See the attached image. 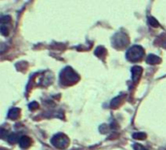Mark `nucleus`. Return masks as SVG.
I'll list each match as a JSON object with an SVG mask.
<instances>
[{
  "label": "nucleus",
  "instance_id": "nucleus-15",
  "mask_svg": "<svg viewBox=\"0 0 166 150\" xmlns=\"http://www.w3.org/2000/svg\"><path fill=\"white\" fill-rule=\"evenodd\" d=\"M133 146H134V149H135V150H148V149H146V148L143 147L142 145L138 144V143H135V144H134Z\"/></svg>",
  "mask_w": 166,
  "mask_h": 150
},
{
  "label": "nucleus",
  "instance_id": "nucleus-16",
  "mask_svg": "<svg viewBox=\"0 0 166 150\" xmlns=\"http://www.w3.org/2000/svg\"><path fill=\"white\" fill-rule=\"evenodd\" d=\"M0 150H5L4 148H1V149H0Z\"/></svg>",
  "mask_w": 166,
  "mask_h": 150
},
{
  "label": "nucleus",
  "instance_id": "nucleus-6",
  "mask_svg": "<svg viewBox=\"0 0 166 150\" xmlns=\"http://www.w3.org/2000/svg\"><path fill=\"white\" fill-rule=\"evenodd\" d=\"M20 145H21V148L27 149L31 145V139L28 138V136H21V139H20Z\"/></svg>",
  "mask_w": 166,
  "mask_h": 150
},
{
  "label": "nucleus",
  "instance_id": "nucleus-9",
  "mask_svg": "<svg viewBox=\"0 0 166 150\" xmlns=\"http://www.w3.org/2000/svg\"><path fill=\"white\" fill-rule=\"evenodd\" d=\"M106 49H105L104 47H98L96 50H95V55L97 57H99V58H102V57H104L106 55Z\"/></svg>",
  "mask_w": 166,
  "mask_h": 150
},
{
  "label": "nucleus",
  "instance_id": "nucleus-1",
  "mask_svg": "<svg viewBox=\"0 0 166 150\" xmlns=\"http://www.w3.org/2000/svg\"><path fill=\"white\" fill-rule=\"evenodd\" d=\"M60 80L64 85H70L79 80V75L70 67L64 68L60 73Z\"/></svg>",
  "mask_w": 166,
  "mask_h": 150
},
{
  "label": "nucleus",
  "instance_id": "nucleus-3",
  "mask_svg": "<svg viewBox=\"0 0 166 150\" xmlns=\"http://www.w3.org/2000/svg\"><path fill=\"white\" fill-rule=\"evenodd\" d=\"M52 144L58 149L66 148L69 145V139L63 133H57L52 139Z\"/></svg>",
  "mask_w": 166,
  "mask_h": 150
},
{
  "label": "nucleus",
  "instance_id": "nucleus-14",
  "mask_svg": "<svg viewBox=\"0 0 166 150\" xmlns=\"http://www.w3.org/2000/svg\"><path fill=\"white\" fill-rule=\"evenodd\" d=\"M38 107H39V104H38L36 101H33V103H31L29 104V108H30V109H32V110L37 109Z\"/></svg>",
  "mask_w": 166,
  "mask_h": 150
},
{
  "label": "nucleus",
  "instance_id": "nucleus-13",
  "mask_svg": "<svg viewBox=\"0 0 166 150\" xmlns=\"http://www.w3.org/2000/svg\"><path fill=\"white\" fill-rule=\"evenodd\" d=\"M1 33L3 35H8L9 34V29H8V27H6V25L4 24H1Z\"/></svg>",
  "mask_w": 166,
  "mask_h": 150
},
{
  "label": "nucleus",
  "instance_id": "nucleus-8",
  "mask_svg": "<svg viewBox=\"0 0 166 150\" xmlns=\"http://www.w3.org/2000/svg\"><path fill=\"white\" fill-rule=\"evenodd\" d=\"M20 114H21V111L19 108H12V109L9 111V118L12 120L18 119V118L20 117Z\"/></svg>",
  "mask_w": 166,
  "mask_h": 150
},
{
  "label": "nucleus",
  "instance_id": "nucleus-5",
  "mask_svg": "<svg viewBox=\"0 0 166 150\" xmlns=\"http://www.w3.org/2000/svg\"><path fill=\"white\" fill-rule=\"evenodd\" d=\"M131 73H132V80L134 83H137L138 80L140 79V76H141L142 73V68L140 66H134L131 69Z\"/></svg>",
  "mask_w": 166,
  "mask_h": 150
},
{
  "label": "nucleus",
  "instance_id": "nucleus-4",
  "mask_svg": "<svg viewBox=\"0 0 166 150\" xmlns=\"http://www.w3.org/2000/svg\"><path fill=\"white\" fill-rule=\"evenodd\" d=\"M128 44V38L124 33L119 32L117 33L113 38V45L116 48H123Z\"/></svg>",
  "mask_w": 166,
  "mask_h": 150
},
{
  "label": "nucleus",
  "instance_id": "nucleus-12",
  "mask_svg": "<svg viewBox=\"0 0 166 150\" xmlns=\"http://www.w3.org/2000/svg\"><path fill=\"white\" fill-rule=\"evenodd\" d=\"M149 23H150V24L152 25V27H159L158 22L156 21L155 19L152 18V17H150V18H149Z\"/></svg>",
  "mask_w": 166,
  "mask_h": 150
},
{
  "label": "nucleus",
  "instance_id": "nucleus-10",
  "mask_svg": "<svg viewBox=\"0 0 166 150\" xmlns=\"http://www.w3.org/2000/svg\"><path fill=\"white\" fill-rule=\"evenodd\" d=\"M20 139H19V135H18V133H11V135L8 136V141L10 142V143H16V142L18 141V140L20 141Z\"/></svg>",
  "mask_w": 166,
  "mask_h": 150
},
{
  "label": "nucleus",
  "instance_id": "nucleus-7",
  "mask_svg": "<svg viewBox=\"0 0 166 150\" xmlns=\"http://www.w3.org/2000/svg\"><path fill=\"white\" fill-rule=\"evenodd\" d=\"M147 63H149V65H155V63H159L161 62L160 58H158L157 56L155 55H149L148 58L146 60Z\"/></svg>",
  "mask_w": 166,
  "mask_h": 150
},
{
  "label": "nucleus",
  "instance_id": "nucleus-2",
  "mask_svg": "<svg viewBox=\"0 0 166 150\" xmlns=\"http://www.w3.org/2000/svg\"><path fill=\"white\" fill-rule=\"evenodd\" d=\"M144 49L140 46L130 47L126 52V59L130 62H138L144 56Z\"/></svg>",
  "mask_w": 166,
  "mask_h": 150
},
{
  "label": "nucleus",
  "instance_id": "nucleus-11",
  "mask_svg": "<svg viewBox=\"0 0 166 150\" xmlns=\"http://www.w3.org/2000/svg\"><path fill=\"white\" fill-rule=\"evenodd\" d=\"M132 136L135 139H145L147 138V135L145 133H134Z\"/></svg>",
  "mask_w": 166,
  "mask_h": 150
}]
</instances>
